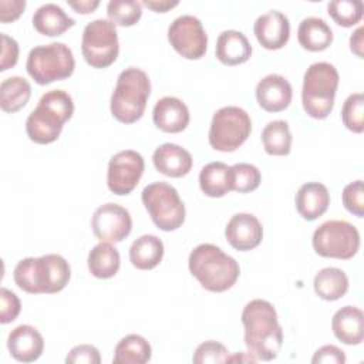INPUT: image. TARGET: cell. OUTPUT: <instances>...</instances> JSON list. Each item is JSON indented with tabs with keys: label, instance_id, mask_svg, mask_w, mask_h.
I'll return each instance as SVG.
<instances>
[{
	"label": "cell",
	"instance_id": "obj_1",
	"mask_svg": "<svg viewBox=\"0 0 364 364\" xmlns=\"http://www.w3.org/2000/svg\"><path fill=\"white\" fill-rule=\"evenodd\" d=\"M245 344L257 360H274L283 346V330L273 304L263 299L250 300L242 311Z\"/></svg>",
	"mask_w": 364,
	"mask_h": 364
},
{
	"label": "cell",
	"instance_id": "obj_2",
	"mask_svg": "<svg viewBox=\"0 0 364 364\" xmlns=\"http://www.w3.org/2000/svg\"><path fill=\"white\" fill-rule=\"evenodd\" d=\"M68 262L55 253L20 260L13 272L16 284L30 294H54L70 282Z\"/></svg>",
	"mask_w": 364,
	"mask_h": 364
},
{
	"label": "cell",
	"instance_id": "obj_3",
	"mask_svg": "<svg viewBox=\"0 0 364 364\" xmlns=\"http://www.w3.org/2000/svg\"><path fill=\"white\" fill-rule=\"evenodd\" d=\"M188 266L200 286L215 293L229 290L240 273L239 263L212 243L198 245L189 255Z\"/></svg>",
	"mask_w": 364,
	"mask_h": 364
},
{
	"label": "cell",
	"instance_id": "obj_4",
	"mask_svg": "<svg viewBox=\"0 0 364 364\" xmlns=\"http://www.w3.org/2000/svg\"><path fill=\"white\" fill-rule=\"evenodd\" d=\"M74 114V102L68 92L51 90L46 92L26 121L27 136L41 145L58 139L64 124Z\"/></svg>",
	"mask_w": 364,
	"mask_h": 364
},
{
	"label": "cell",
	"instance_id": "obj_5",
	"mask_svg": "<svg viewBox=\"0 0 364 364\" xmlns=\"http://www.w3.org/2000/svg\"><path fill=\"white\" fill-rule=\"evenodd\" d=\"M151 94V81L145 71L128 67L119 73L111 95L109 109L112 117L122 124L136 122L145 111Z\"/></svg>",
	"mask_w": 364,
	"mask_h": 364
},
{
	"label": "cell",
	"instance_id": "obj_6",
	"mask_svg": "<svg viewBox=\"0 0 364 364\" xmlns=\"http://www.w3.org/2000/svg\"><path fill=\"white\" fill-rule=\"evenodd\" d=\"M338 71L330 63L311 64L303 77L301 102L306 114L314 119H324L334 107L338 87Z\"/></svg>",
	"mask_w": 364,
	"mask_h": 364
},
{
	"label": "cell",
	"instance_id": "obj_7",
	"mask_svg": "<svg viewBox=\"0 0 364 364\" xmlns=\"http://www.w3.org/2000/svg\"><path fill=\"white\" fill-rule=\"evenodd\" d=\"M74 68L73 51L64 43H50L31 48L26 63L28 75L38 85L65 80L73 75Z\"/></svg>",
	"mask_w": 364,
	"mask_h": 364
},
{
	"label": "cell",
	"instance_id": "obj_8",
	"mask_svg": "<svg viewBox=\"0 0 364 364\" xmlns=\"http://www.w3.org/2000/svg\"><path fill=\"white\" fill-rule=\"evenodd\" d=\"M141 199L158 229L176 230L185 222V205L172 185L166 182L149 183L144 188Z\"/></svg>",
	"mask_w": 364,
	"mask_h": 364
},
{
	"label": "cell",
	"instance_id": "obj_9",
	"mask_svg": "<svg viewBox=\"0 0 364 364\" xmlns=\"http://www.w3.org/2000/svg\"><path fill=\"white\" fill-rule=\"evenodd\" d=\"M252 121L249 114L235 105L218 109L209 128V145L219 152H233L249 138Z\"/></svg>",
	"mask_w": 364,
	"mask_h": 364
},
{
	"label": "cell",
	"instance_id": "obj_10",
	"mask_svg": "<svg viewBox=\"0 0 364 364\" xmlns=\"http://www.w3.org/2000/svg\"><path fill=\"white\" fill-rule=\"evenodd\" d=\"M311 243L321 257L348 260L360 249V233L346 220H327L314 230Z\"/></svg>",
	"mask_w": 364,
	"mask_h": 364
},
{
	"label": "cell",
	"instance_id": "obj_11",
	"mask_svg": "<svg viewBox=\"0 0 364 364\" xmlns=\"http://www.w3.org/2000/svg\"><path fill=\"white\" fill-rule=\"evenodd\" d=\"M81 53L88 65L107 68L118 57L119 43L115 24L105 18H97L84 27Z\"/></svg>",
	"mask_w": 364,
	"mask_h": 364
},
{
	"label": "cell",
	"instance_id": "obj_12",
	"mask_svg": "<svg viewBox=\"0 0 364 364\" xmlns=\"http://www.w3.org/2000/svg\"><path fill=\"white\" fill-rule=\"evenodd\" d=\"M168 41L173 50L188 60H199L208 48V36L200 20L191 14L176 17L168 27Z\"/></svg>",
	"mask_w": 364,
	"mask_h": 364
},
{
	"label": "cell",
	"instance_id": "obj_13",
	"mask_svg": "<svg viewBox=\"0 0 364 364\" xmlns=\"http://www.w3.org/2000/svg\"><path fill=\"white\" fill-rule=\"evenodd\" d=\"M145 162L139 152L134 149L119 151L111 156L107 171L108 189L115 195H128L138 185L144 173Z\"/></svg>",
	"mask_w": 364,
	"mask_h": 364
},
{
	"label": "cell",
	"instance_id": "obj_14",
	"mask_svg": "<svg viewBox=\"0 0 364 364\" xmlns=\"http://www.w3.org/2000/svg\"><path fill=\"white\" fill-rule=\"evenodd\" d=\"M91 228L101 242L118 243L131 233L132 219L124 206L108 202L94 210Z\"/></svg>",
	"mask_w": 364,
	"mask_h": 364
},
{
	"label": "cell",
	"instance_id": "obj_15",
	"mask_svg": "<svg viewBox=\"0 0 364 364\" xmlns=\"http://www.w3.org/2000/svg\"><path fill=\"white\" fill-rule=\"evenodd\" d=\"M225 236L233 249L246 252L260 245L263 239V228L255 215L236 213L229 219L225 228Z\"/></svg>",
	"mask_w": 364,
	"mask_h": 364
},
{
	"label": "cell",
	"instance_id": "obj_16",
	"mask_svg": "<svg viewBox=\"0 0 364 364\" xmlns=\"http://www.w3.org/2000/svg\"><path fill=\"white\" fill-rule=\"evenodd\" d=\"M253 31L263 48L279 50L289 41L290 23L282 11L270 10L256 18Z\"/></svg>",
	"mask_w": 364,
	"mask_h": 364
},
{
	"label": "cell",
	"instance_id": "obj_17",
	"mask_svg": "<svg viewBox=\"0 0 364 364\" xmlns=\"http://www.w3.org/2000/svg\"><path fill=\"white\" fill-rule=\"evenodd\" d=\"M293 97L290 82L279 74L263 77L256 85V100L260 108L267 112H280L286 109Z\"/></svg>",
	"mask_w": 364,
	"mask_h": 364
},
{
	"label": "cell",
	"instance_id": "obj_18",
	"mask_svg": "<svg viewBox=\"0 0 364 364\" xmlns=\"http://www.w3.org/2000/svg\"><path fill=\"white\" fill-rule=\"evenodd\" d=\"M7 348L14 360L20 363H33L43 354L44 340L36 327L21 324L10 331L7 337Z\"/></svg>",
	"mask_w": 364,
	"mask_h": 364
},
{
	"label": "cell",
	"instance_id": "obj_19",
	"mask_svg": "<svg viewBox=\"0 0 364 364\" xmlns=\"http://www.w3.org/2000/svg\"><path fill=\"white\" fill-rule=\"evenodd\" d=\"M152 119L161 131L178 134L188 127L191 115L182 100L176 97H162L154 105Z\"/></svg>",
	"mask_w": 364,
	"mask_h": 364
},
{
	"label": "cell",
	"instance_id": "obj_20",
	"mask_svg": "<svg viewBox=\"0 0 364 364\" xmlns=\"http://www.w3.org/2000/svg\"><path fill=\"white\" fill-rule=\"evenodd\" d=\"M152 162L158 172L171 178H182L192 169V155L176 144H162L152 154Z\"/></svg>",
	"mask_w": 364,
	"mask_h": 364
},
{
	"label": "cell",
	"instance_id": "obj_21",
	"mask_svg": "<svg viewBox=\"0 0 364 364\" xmlns=\"http://www.w3.org/2000/svg\"><path fill=\"white\" fill-rule=\"evenodd\" d=\"M331 330L337 340L347 346L361 344L364 340V314L358 307L344 306L331 318Z\"/></svg>",
	"mask_w": 364,
	"mask_h": 364
},
{
	"label": "cell",
	"instance_id": "obj_22",
	"mask_svg": "<svg viewBox=\"0 0 364 364\" xmlns=\"http://www.w3.org/2000/svg\"><path fill=\"white\" fill-rule=\"evenodd\" d=\"M294 203L303 219L316 220L326 213L330 205L328 189L320 182H307L299 188Z\"/></svg>",
	"mask_w": 364,
	"mask_h": 364
},
{
	"label": "cell",
	"instance_id": "obj_23",
	"mask_svg": "<svg viewBox=\"0 0 364 364\" xmlns=\"http://www.w3.org/2000/svg\"><path fill=\"white\" fill-rule=\"evenodd\" d=\"M215 54L225 65H239L250 58L252 46L242 31L225 30L216 40Z\"/></svg>",
	"mask_w": 364,
	"mask_h": 364
},
{
	"label": "cell",
	"instance_id": "obj_24",
	"mask_svg": "<svg viewBox=\"0 0 364 364\" xmlns=\"http://www.w3.org/2000/svg\"><path fill=\"white\" fill-rule=\"evenodd\" d=\"M75 24V20L71 18L60 6L54 3H47L40 6L33 14L34 28L47 37H57L65 33Z\"/></svg>",
	"mask_w": 364,
	"mask_h": 364
},
{
	"label": "cell",
	"instance_id": "obj_25",
	"mask_svg": "<svg viewBox=\"0 0 364 364\" xmlns=\"http://www.w3.org/2000/svg\"><path fill=\"white\" fill-rule=\"evenodd\" d=\"M299 44L307 51H323L333 41L330 26L320 17H306L297 28Z\"/></svg>",
	"mask_w": 364,
	"mask_h": 364
},
{
	"label": "cell",
	"instance_id": "obj_26",
	"mask_svg": "<svg viewBox=\"0 0 364 364\" xmlns=\"http://www.w3.org/2000/svg\"><path fill=\"white\" fill-rule=\"evenodd\" d=\"M200 191L209 198H222L232 191V169L225 162H209L199 173Z\"/></svg>",
	"mask_w": 364,
	"mask_h": 364
},
{
	"label": "cell",
	"instance_id": "obj_27",
	"mask_svg": "<svg viewBox=\"0 0 364 364\" xmlns=\"http://www.w3.org/2000/svg\"><path fill=\"white\" fill-rule=\"evenodd\" d=\"M164 257V243L155 235H142L129 247V260L139 270L156 267Z\"/></svg>",
	"mask_w": 364,
	"mask_h": 364
},
{
	"label": "cell",
	"instance_id": "obj_28",
	"mask_svg": "<svg viewBox=\"0 0 364 364\" xmlns=\"http://www.w3.org/2000/svg\"><path fill=\"white\" fill-rule=\"evenodd\" d=\"M90 273L97 279H111L114 277L121 264V257L118 250L108 242H100L95 245L87 259Z\"/></svg>",
	"mask_w": 364,
	"mask_h": 364
},
{
	"label": "cell",
	"instance_id": "obj_29",
	"mask_svg": "<svg viewBox=\"0 0 364 364\" xmlns=\"http://www.w3.org/2000/svg\"><path fill=\"white\" fill-rule=\"evenodd\" d=\"M313 287L320 299L334 301L347 293L348 277L338 267H324L314 276Z\"/></svg>",
	"mask_w": 364,
	"mask_h": 364
},
{
	"label": "cell",
	"instance_id": "obj_30",
	"mask_svg": "<svg viewBox=\"0 0 364 364\" xmlns=\"http://www.w3.org/2000/svg\"><path fill=\"white\" fill-rule=\"evenodd\" d=\"M149 343L139 334H128L118 341L114 350V364H145L151 360Z\"/></svg>",
	"mask_w": 364,
	"mask_h": 364
},
{
	"label": "cell",
	"instance_id": "obj_31",
	"mask_svg": "<svg viewBox=\"0 0 364 364\" xmlns=\"http://www.w3.org/2000/svg\"><path fill=\"white\" fill-rule=\"evenodd\" d=\"M30 97V82L20 75L9 77L0 84V107L4 112L20 111L27 105Z\"/></svg>",
	"mask_w": 364,
	"mask_h": 364
},
{
	"label": "cell",
	"instance_id": "obj_32",
	"mask_svg": "<svg viewBox=\"0 0 364 364\" xmlns=\"http://www.w3.org/2000/svg\"><path fill=\"white\" fill-rule=\"evenodd\" d=\"M262 144L269 155H289L291 151V134L289 124L283 119L270 121L262 131Z\"/></svg>",
	"mask_w": 364,
	"mask_h": 364
},
{
	"label": "cell",
	"instance_id": "obj_33",
	"mask_svg": "<svg viewBox=\"0 0 364 364\" xmlns=\"http://www.w3.org/2000/svg\"><path fill=\"white\" fill-rule=\"evenodd\" d=\"M107 16L115 26L131 27L142 16V4L135 0H111L107 4Z\"/></svg>",
	"mask_w": 364,
	"mask_h": 364
},
{
	"label": "cell",
	"instance_id": "obj_34",
	"mask_svg": "<svg viewBox=\"0 0 364 364\" xmlns=\"http://www.w3.org/2000/svg\"><path fill=\"white\" fill-rule=\"evenodd\" d=\"M330 17L341 27H353L363 17L360 0H333L327 4Z\"/></svg>",
	"mask_w": 364,
	"mask_h": 364
},
{
	"label": "cell",
	"instance_id": "obj_35",
	"mask_svg": "<svg viewBox=\"0 0 364 364\" xmlns=\"http://www.w3.org/2000/svg\"><path fill=\"white\" fill-rule=\"evenodd\" d=\"M230 169H232V191L239 193H247L259 188L262 175L255 165L240 162V164L232 165Z\"/></svg>",
	"mask_w": 364,
	"mask_h": 364
},
{
	"label": "cell",
	"instance_id": "obj_36",
	"mask_svg": "<svg viewBox=\"0 0 364 364\" xmlns=\"http://www.w3.org/2000/svg\"><path fill=\"white\" fill-rule=\"evenodd\" d=\"M341 119L347 129L361 134L364 131V95L354 92L347 97L341 109Z\"/></svg>",
	"mask_w": 364,
	"mask_h": 364
},
{
	"label": "cell",
	"instance_id": "obj_37",
	"mask_svg": "<svg viewBox=\"0 0 364 364\" xmlns=\"http://www.w3.org/2000/svg\"><path fill=\"white\" fill-rule=\"evenodd\" d=\"M228 348L215 341V340H208L202 344H199L193 353L192 361L195 364H208V363H226L228 361Z\"/></svg>",
	"mask_w": 364,
	"mask_h": 364
},
{
	"label": "cell",
	"instance_id": "obj_38",
	"mask_svg": "<svg viewBox=\"0 0 364 364\" xmlns=\"http://www.w3.org/2000/svg\"><path fill=\"white\" fill-rule=\"evenodd\" d=\"M341 198H343L344 208L350 213H353L358 218H363V215H364V186H363L361 179L346 185L343 189Z\"/></svg>",
	"mask_w": 364,
	"mask_h": 364
},
{
	"label": "cell",
	"instance_id": "obj_39",
	"mask_svg": "<svg viewBox=\"0 0 364 364\" xmlns=\"http://www.w3.org/2000/svg\"><path fill=\"white\" fill-rule=\"evenodd\" d=\"M21 310L20 299L11 290L1 287L0 290V323L7 324L17 318Z\"/></svg>",
	"mask_w": 364,
	"mask_h": 364
},
{
	"label": "cell",
	"instance_id": "obj_40",
	"mask_svg": "<svg viewBox=\"0 0 364 364\" xmlns=\"http://www.w3.org/2000/svg\"><path fill=\"white\" fill-rule=\"evenodd\" d=\"M67 364H100L101 355L97 347L91 344H80L70 350L65 357Z\"/></svg>",
	"mask_w": 364,
	"mask_h": 364
},
{
	"label": "cell",
	"instance_id": "obj_41",
	"mask_svg": "<svg viewBox=\"0 0 364 364\" xmlns=\"http://www.w3.org/2000/svg\"><path fill=\"white\" fill-rule=\"evenodd\" d=\"M18 60V44L17 41L1 33V63H0V71H7L9 68L14 67Z\"/></svg>",
	"mask_w": 364,
	"mask_h": 364
},
{
	"label": "cell",
	"instance_id": "obj_42",
	"mask_svg": "<svg viewBox=\"0 0 364 364\" xmlns=\"http://www.w3.org/2000/svg\"><path fill=\"white\" fill-rule=\"evenodd\" d=\"M313 364H344L346 363V354L341 348H338L337 346L333 344H327L320 347L313 358H311Z\"/></svg>",
	"mask_w": 364,
	"mask_h": 364
},
{
	"label": "cell",
	"instance_id": "obj_43",
	"mask_svg": "<svg viewBox=\"0 0 364 364\" xmlns=\"http://www.w3.org/2000/svg\"><path fill=\"white\" fill-rule=\"evenodd\" d=\"M26 9L24 0H1L0 1V21L10 23L17 20Z\"/></svg>",
	"mask_w": 364,
	"mask_h": 364
},
{
	"label": "cell",
	"instance_id": "obj_44",
	"mask_svg": "<svg viewBox=\"0 0 364 364\" xmlns=\"http://www.w3.org/2000/svg\"><path fill=\"white\" fill-rule=\"evenodd\" d=\"M141 4L151 9L155 13H166L171 9L176 7L179 3L178 1H169V0H144Z\"/></svg>",
	"mask_w": 364,
	"mask_h": 364
},
{
	"label": "cell",
	"instance_id": "obj_45",
	"mask_svg": "<svg viewBox=\"0 0 364 364\" xmlns=\"http://www.w3.org/2000/svg\"><path fill=\"white\" fill-rule=\"evenodd\" d=\"M67 4L70 7H73L77 13L90 14L100 6V1L98 0H78V1H71L70 0V1H67Z\"/></svg>",
	"mask_w": 364,
	"mask_h": 364
},
{
	"label": "cell",
	"instance_id": "obj_46",
	"mask_svg": "<svg viewBox=\"0 0 364 364\" xmlns=\"http://www.w3.org/2000/svg\"><path fill=\"white\" fill-rule=\"evenodd\" d=\"M363 33L364 28L360 26L350 37V48L358 58H363Z\"/></svg>",
	"mask_w": 364,
	"mask_h": 364
},
{
	"label": "cell",
	"instance_id": "obj_47",
	"mask_svg": "<svg viewBox=\"0 0 364 364\" xmlns=\"http://www.w3.org/2000/svg\"><path fill=\"white\" fill-rule=\"evenodd\" d=\"M228 361L229 363H233V361H239V363H256L257 358L250 354V353H239V354H235L232 357H228ZM226 361V363H228Z\"/></svg>",
	"mask_w": 364,
	"mask_h": 364
}]
</instances>
